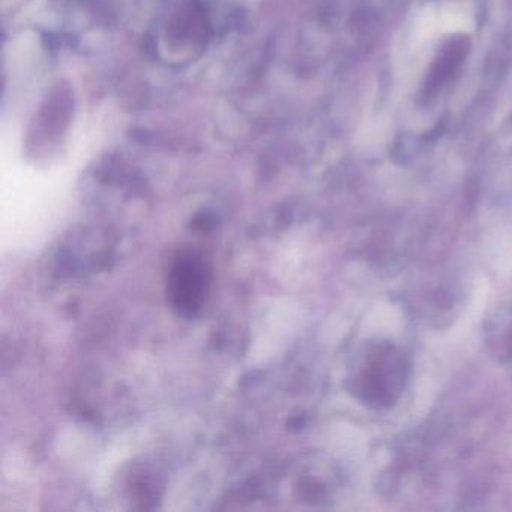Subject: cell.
<instances>
[{"label":"cell","instance_id":"1","mask_svg":"<svg viewBox=\"0 0 512 512\" xmlns=\"http://www.w3.org/2000/svg\"><path fill=\"white\" fill-rule=\"evenodd\" d=\"M211 284V272L200 257L182 256L173 266L169 278L170 304L182 316H194L205 304Z\"/></svg>","mask_w":512,"mask_h":512},{"label":"cell","instance_id":"2","mask_svg":"<svg viewBox=\"0 0 512 512\" xmlns=\"http://www.w3.org/2000/svg\"><path fill=\"white\" fill-rule=\"evenodd\" d=\"M404 368L403 359L392 347H380L359 380L364 400L376 406H389L403 388Z\"/></svg>","mask_w":512,"mask_h":512}]
</instances>
